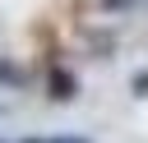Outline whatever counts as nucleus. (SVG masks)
Wrapping results in <instances>:
<instances>
[{
  "instance_id": "f03ea898",
  "label": "nucleus",
  "mask_w": 148,
  "mask_h": 143,
  "mask_svg": "<svg viewBox=\"0 0 148 143\" xmlns=\"http://www.w3.org/2000/svg\"><path fill=\"white\" fill-rule=\"evenodd\" d=\"M0 83H23V74H18L14 65H0Z\"/></svg>"
},
{
  "instance_id": "7ed1b4c3",
  "label": "nucleus",
  "mask_w": 148,
  "mask_h": 143,
  "mask_svg": "<svg viewBox=\"0 0 148 143\" xmlns=\"http://www.w3.org/2000/svg\"><path fill=\"white\" fill-rule=\"evenodd\" d=\"M106 9H125V5H134V0H102Z\"/></svg>"
},
{
  "instance_id": "f257e3e1",
  "label": "nucleus",
  "mask_w": 148,
  "mask_h": 143,
  "mask_svg": "<svg viewBox=\"0 0 148 143\" xmlns=\"http://www.w3.org/2000/svg\"><path fill=\"white\" fill-rule=\"evenodd\" d=\"M51 97H60V101L74 97V78H69L65 69H51Z\"/></svg>"
},
{
  "instance_id": "20e7f679",
  "label": "nucleus",
  "mask_w": 148,
  "mask_h": 143,
  "mask_svg": "<svg viewBox=\"0 0 148 143\" xmlns=\"http://www.w3.org/2000/svg\"><path fill=\"white\" fill-rule=\"evenodd\" d=\"M28 143H46V138H28Z\"/></svg>"
}]
</instances>
